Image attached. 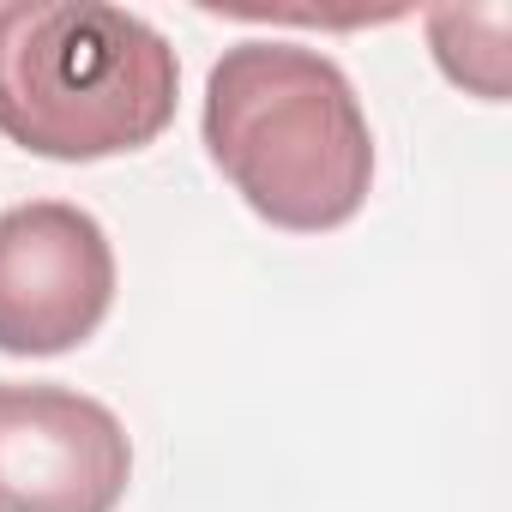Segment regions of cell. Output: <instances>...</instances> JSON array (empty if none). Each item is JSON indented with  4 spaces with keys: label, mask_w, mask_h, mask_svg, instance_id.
Here are the masks:
<instances>
[{
    "label": "cell",
    "mask_w": 512,
    "mask_h": 512,
    "mask_svg": "<svg viewBox=\"0 0 512 512\" xmlns=\"http://www.w3.org/2000/svg\"><path fill=\"white\" fill-rule=\"evenodd\" d=\"M127 482L133 440L109 404L0 380V512H115Z\"/></svg>",
    "instance_id": "obj_4"
},
{
    "label": "cell",
    "mask_w": 512,
    "mask_h": 512,
    "mask_svg": "<svg viewBox=\"0 0 512 512\" xmlns=\"http://www.w3.org/2000/svg\"><path fill=\"white\" fill-rule=\"evenodd\" d=\"M506 7H446L428 13V37H434V61L452 85L500 103L506 97Z\"/></svg>",
    "instance_id": "obj_5"
},
{
    "label": "cell",
    "mask_w": 512,
    "mask_h": 512,
    "mask_svg": "<svg viewBox=\"0 0 512 512\" xmlns=\"http://www.w3.org/2000/svg\"><path fill=\"white\" fill-rule=\"evenodd\" d=\"M181 67L157 25L103 0L0 7V133L31 157L103 163L175 121Z\"/></svg>",
    "instance_id": "obj_2"
},
{
    "label": "cell",
    "mask_w": 512,
    "mask_h": 512,
    "mask_svg": "<svg viewBox=\"0 0 512 512\" xmlns=\"http://www.w3.org/2000/svg\"><path fill=\"white\" fill-rule=\"evenodd\" d=\"M115 308V247L103 223L67 199L0 211V350H79Z\"/></svg>",
    "instance_id": "obj_3"
},
{
    "label": "cell",
    "mask_w": 512,
    "mask_h": 512,
    "mask_svg": "<svg viewBox=\"0 0 512 512\" xmlns=\"http://www.w3.org/2000/svg\"><path fill=\"white\" fill-rule=\"evenodd\" d=\"M205 151L253 217L290 235L344 229L374 187V133L338 61L253 37L205 79Z\"/></svg>",
    "instance_id": "obj_1"
}]
</instances>
